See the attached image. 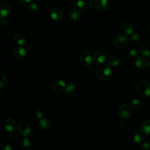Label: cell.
<instances>
[{
	"label": "cell",
	"instance_id": "cell-1",
	"mask_svg": "<svg viewBox=\"0 0 150 150\" xmlns=\"http://www.w3.org/2000/svg\"><path fill=\"white\" fill-rule=\"evenodd\" d=\"M96 75L101 80H107L111 77L112 70L108 64H102L97 68Z\"/></svg>",
	"mask_w": 150,
	"mask_h": 150
},
{
	"label": "cell",
	"instance_id": "cell-2",
	"mask_svg": "<svg viewBox=\"0 0 150 150\" xmlns=\"http://www.w3.org/2000/svg\"><path fill=\"white\" fill-rule=\"evenodd\" d=\"M136 92L142 97L150 96V83L146 80L138 81L135 85Z\"/></svg>",
	"mask_w": 150,
	"mask_h": 150
},
{
	"label": "cell",
	"instance_id": "cell-3",
	"mask_svg": "<svg viewBox=\"0 0 150 150\" xmlns=\"http://www.w3.org/2000/svg\"><path fill=\"white\" fill-rule=\"evenodd\" d=\"M129 40V38L125 33H117L113 39V43L117 48L121 49L127 46Z\"/></svg>",
	"mask_w": 150,
	"mask_h": 150
},
{
	"label": "cell",
	"instance_id": "cell-4",
	"mask_svg": "<svg viewBox=\"0 0 150 150\" xmlns=\"http://www.w3.org/2000/svg\"><path fill=\"white\" fill-rule=\"evenodd\" d=\"M19 133L23 137H28L31 132V127L29 123L25 121H20L17 127Z\"/></svg>",
	"mask_w": 150,
	"mask_h": 150
},
{
	"label": "cell",
	"instance_id": "cell-5",
	"mask_svg": "<svg viewBox=\"0 0 150 150\" xmlns=\"http://www.w3.org/2000/svg\"><path fill=\"white\" fill-rule=\"evenodd\" d=\"M131 107L127 104H124L121 105L118 110V114L119 117L124 120L128 118L131 116Z\"/></svg>",
	"mask_w": 150,
	"mask_h": 150
},
{
	"label": "cell",
	"instance_id": "cell-6",
	"mask_svg": "<svg viewBox=\"0 0 150 150\" xmlns=\"http://www.w3.org/2000/svg\"><path fill=\"white\" fill-rule=\"evenodd\" d=\"M79 60L81 65L88 66L92 62V58L90 53L87 50H82L79 55Z\"/></svg>",
	"mask_w": 150,
	"mask_h": 150
},
{
	"label": "cell",
	"instance_id": "cell-7",
	"mask_svg": "<svg viewBox=\"0 0 150 150\" xmlns=\"http://www.w3.org/2000/svg\"><path fill=\"white\" fill-rule=\"evenodd\" d=\"M27 53L26 49L22 46L16 47L12 51V56L15 60H21L23 59Z\"/></svg>",
	"mask_w": 150,
	"mask_h": 150
},
{
	"label": "cell",
	"instance_id": "cell-8",
	"mask_svg": "<svg viewBox=\"0 0 150 150\" xmlns=\"http://www.w3.org/2000/svg\"><path fill=\"white\" fill-rule=\"evenodd\" d=\"M110 0H94V5L98 12H104L110 6Z\"/></svg>",
	"mask_w": 150,
	"mask_h": 150
},
{
	"label": "cell",
	"instance_id": "cell-9",
	"mask_svg": "<svg viewBox=\"0 0 150 150\" xmlns=\"http://www.w3.org/2000/svg\"><path fill=\"white\" fill-rule=\"evenodd\" d=\"M4 126L5 129L8 132L12 133L16 130L18 125L16 124V121L13 118H8L5 120Z\"/></svg>",
	"mask_w": 150,
	"mask_h": 150
},
{
	"label": "cell",
	"instance_id": "cell-10",
	"mask_svg": "<svg viewBox=\"0 0 150 150\" xmlns=\"http://www.w3.org/2000/svg\"><path fill=\"white\" fill-rule=\"evenodd\" d=\"M135 66L139 70H143L145 67L150 68V62L147 61L144 57H138L135 60Z\"/></svg>",
	"mask_w": 150,
	"mask_h": 150
},
{
	"label": "cell",
	"instance_id": "cell-11",
	"mask_svg": "<svg viewBox=\"0 0 150 150\" xmlns=\"http://www.w3.org/2000/svg\"><path fill=\"white\" fill-rule=\"evenodd\" d=\"M83 15V13L79 8H74L71 9L69 13V18L71 21L77 22L79 21Z\"/></svg>",
	"mask_w": 150,
	"mask_h": 150
},
{
	"label": "cell",
	"instance_id": "cell-12",
	"mask_svg": "<svg viewBox=\"0 0 150 150\" xmlns=\"http://www.w3.org/2000/svg\"><path fill=\"white\" fill-rule=\"evenodd\" d=\"M93 60L94 61L98 64H103L104 63L107 59L106 54L104 52L101 50L96 51L93 54Z\"/></svg>",
	"mask_w": 150,
	"mask_h": 150
},
{
	"label": "cell",
	"instance_id": "cell-13",
	"mask_svg": "<svg viewBox=\"0 0 150 150\" xmlns=\"http://www.w3.org/2000/svg\"><path fill=\"white\" fill-rule=\"evenodd\" d=\"M66 84L64 81L59 80L54 81L52 85V89L56 93H62L65 90Z\"/></svg>",
	"mask_w": 150,
	"mask_h": 150
},
{
	"label": "cell",
	"instance_id": "cell-14",
	"mask_svg": "<svg viewBox=\"0 0 150 150\" xmlns=\"http://www.w3.org/2000/svg\"><path fill=\"white\" fill-rule=\"evenodd\" d=\"M140 54L145 58L150 57V41L144 42L140 48Z\"/></svg>",
	"mask_w": 150,
	"mask_h": 150
},
{
	"label": "cell",
	"instance_id": "cell-15",
	"mask_svg": "<svg viewBox=\"0 0 150 150\" xmlns=\"http://www.w3.org/2000/svg\"><path fill=\"white\" fill-rule=\"evenodd\" d=\"M50 16L52 20L59 21L62 19L63 16V13L60 9L54 8L50 12Z\"/></svg>",
	"mask_w": 150,
	"mask_h": 150
},
{
	"label": "cell",
	"instance_id": "cell-16",
	"mask_svg": "<svg viewBox=\"0 0 150 150\" xmlns=\"http://www.w3.org/2000/svg\"><path fill=\"white\" fill-rule=\"evenodd\" d=\"M93 0H77V6L83 10H88L92 7Z\"/></svg>",
	"mask_w": 150,
	"mask_h": 150
},
{
	"label": "cell",
	"instance_id": "cell-17",
	"mask_svg": "<svg viewBox=\"0 0 150 150\" xmlns=\"http://www.w3.org/2000/svg\"><path fill=\"white\" fill-rule=\"evenodd\" d=\"M11 11V6L8 4L2 3L0 4V18L7 16Z\"/></svg>",
	"mask_w": 150,
	"mask_h": 150
},
{
	"label": "cell",
	"instance_id": "cell-18",
	"mask_svg": "<svg viewBox=\"0 0 150 150\" xmlns=\"http://www.w3.org/2000/svg\"><path fill=\"white\" fill-rule=\"evenodd\" d=\"M141 131L144 135L150 134V120H144L140 126Z\"/></svg>",
	"mask_w": 150,
	"mask_h": 150
},
{
	"label": "cell",
	"instance_id": "cell-19",
	"mask_svg": "<svg viewBox=\"0 0 150 150\" xmlns=\"http://www.w3.org/2000/svg\"><path fill=\"white\" fill-rule=\"evenodd\" d=\"M13 39L15 42L20 46H23L26 43V39L25 36L19 33H16L13 36Z\"/></svg>",
	"mask_w": 150,
	"mask_h": 150
},
{
	"label": "cell",
	"instance_id": "cell-20",
	"mask_svg": "<svg viewBox=\"0 0 150 150\" xmlns=\"http://www.w3.org/2000/svg\"><path fill=\"white\" fill-rule=\"evenodd\" d=\"M123 30L126 35H132L134 32V27L133 25L129 22H125L123 24Z\"/></svg>",
	"mask_w": 150,
	"mask_h": 150
},
{
	"label": "cell",
	"instance_id": "cell-21",
	"mask_svg": "<svg viewBox=\"0 0 150 150\" xmlns=\"http://www.w3.org/2000/svg\"><path fill=\"white\" fill-rule=\"evenodd\" d=\"M52 125L51 121L47 117H43L40 119L39 121V125L40 127L45 129H47L50 128Z\"/></svg>",
	"mask_w": 150,
	"mask_h": 150
},
{
	"label": "cell",
	"instance_id": "cell-22",
	"mask_svg": "<svg viewBox=\"0 0 150 150\" xmlns=\"http://www.w3.org/2000/svg\"><path fill=\"white\" fill-rule=\"evenodd\" d=\"M108 64L112 66H117L121 63L120 59L116 56H112L108 59Z\"/></svg>",
	"mask_w": 150,
	"mask_h": 150
},
{
	"label": "cell",
	"instance_id": "cell-23",
	"mask_svg": "<svg viewBox=\"0 0 150 150\" xmlns=\"http://www.w3.org/2000/svg\"><path fill=\"white\" fill-rule=\"evenodd\" d=\"M76 88V84L74 82H69L66 87L64 92L66 94H71Z\"/></svg>",
	"mask_w": 150,
	"mask_h": 150
},
{
	"label": "cell",
	"instance_id": "cell-24",
	"mask_svg": "<svg viewBox=\"0 0 150 150\" xmlns=\"http://www.w3.org/2000/svg\"><path fill=\"white\" fill-rule=\"evenodd\" d=\"M130 105H131V107L132 108H133L134 109L138 110L142 107V102L139 100L135 98V99H133L130 102Z\"/></svg>",
	"mask_w": 150,
	"mask_h": 150
},
{
	"label": "cell",
	"instance_id": "cell-25",
	"mask_svg": "<svg viewBox=\"0 0 150 150\" xmlns=\"http://www.w3.org/2000/svg\"><path fill=\"white\" fill-rule=\"evenodd\" d=\"M144 141V136L141 133H137L134 137V141L137 144H141Z\"/></svg>",
	"mask_w": 150,
	"mask_h": 150
},
{
	"label": "cell",
	"instance_id": "cell-26",
	"mask_svg": "<svg viewBox=\"0 0 150 150\" xmlns=\"http://www.w3.org/2000/svg\"><path fill=\"white\" fill-rule=\"evenodd\" d=\"M28 9L29 12L32 13H36L39 11V6L36 4L32 3L28 5Z\"/></svg>",
	"mask_w": 150,
	"mask_h": 150
},
{
	"label": "cell",
	"instance_id": "cell-27",
	"mask_svg": "<svg viewBox=\"0 0 150 150\" xmlns=\"http://www.w3.org/2000/svg\"><path fill=\"white\" fill-rule=\"evenodd\" d=\"M7 79L5 74L4 73L0 72V88L5 87L6 84Z\"/></svg>",
	"mask_w": 150,
	"mask_h": 150
},
{
	"label": "cell",
	"instance_id": "cell-28",
	"mask_svg": "<svg viewBox=\"0 0 150 150\" xmlns=\"http://www.w3.org/2000/svg\"><path fill=\"white\" fill-rule=\"evenodd\" d=\"M128 55L130 59H137L138 57L139 52L135 49H132L129 51Z\"/></svg>",
	"mask_w": 150,
	"mask_h": 150
},
{
	"label": "cell",
	"instance_id": "cell-29",
	"mask_svg": "<svg viewBox=\"0 0 150 150\" xmlns=\"http://www.w3.org/2000/svg\"><path fill=\"white\" fill-rule=\"evenodd\" d=\"M30 141L27 137H25L23 139V140L22 141V142H21L22 147L23 149H25L28 148L30 146Z\"/></svg>",
	"mask_w": 150,
	"mask_h": 150
},
{
	"label": "cell",
	"instance_id": "cell-30",
	"mask_svg": "<svg viewBox=\"0 0 150 150\" xmlns=\"http://www.w3.org/2000/svg\"><path fill=\"white\" fill-rule=\"evenodd\" d=\"M140 39V36L138 33H133L132 35H131L129 38V40L134 42H137Z\"/></svg>",
	"mask_w": 150,
	"mask_h": 150
},
{
	"label": "cell",
	"instance_id": "cell-31",
	"mask_svg": "<svg viewBox=\"0 0 150 150\" xmlns=\"http://www.w3.org/2000/svg\"><path fill=\"white\" fill-rule=\"evenodd\" d=\"M35 115L36 116V117L39 119H41L43 117V112L40 110H38L35 111Z\"/></svg>",
	"mask_w": 150,
	"mask_h": 150
},
{
	"label": "cell",
	"instance_id": "cell-32",
	"mask_svg": "<svg viewBox=\"0 0 150 150\" xmlns=\"http://www.w3.org/2000/svg\"><path fill=\"white\" fill-rule=\"evenodd\" d=\"M142 149L143 150H150V143L144 142L142 145Z\"/></svg>",
	"mask_w": 150,
	"mask_h": 150
},
{
	"label": "cell",
	"instance_id": "cell-33",
	"mask_svg": "<svg viewBox=\"0 0 150 150\" xmlns=\"http://www.w3.org/2000/svg\"><path fill=\"white\" fill-rule=\"evenodd\" d=\"M1 150H12V148L9 145H4L1 147Z\"/></svg>",
	"mask_w": 150,
	"mask_h": 150
},
{
	"label": "cell",
	"instance_id": "cell-34",
	"mask_svg": "<svg viewBox=\"0 0 150 150\" xmlns=\"http://www.w3.org/2000/svg\"><path fill=\"white\" fill-rule=\"evenodd\" d=\"M18 1V2H19L22 5H26L28 4H29L32 0H16Z\"/></svg>",
	"mask_w": 150,
	"mask_h": 150
},
{
	"label": "cell",
	"instance_id": "cell-35",
	"mask_svg": "<svg viewBox=\"0 0 150 150\" xmlns=\"http://www.w3.org/2000/svg\"><path fill=\"white\" fill-rule=\"evenodd\" d=\"M148 30H149V31L150 32V21H149V23H148Z\"/></svg>",
	"mask_w": 150,
	"mask_h": 150
},
{
	"label": "cell",
	"instance_id": "cell-36",
	"mask_svg": "<svg viewBox=\"0 0 150 150\" xmlns=\"http://www.w3.org/2000/svg\"><path fill=\"white\" fill-rule=\"evenodd\" d=\"M1 1H7V0H1Z\"/></svg>",
	"mask_w": 150,
	"mask_h": 150
},
{
	"label": "cell",
	"instance_id": "cell-37",
	"mask_svg": "<svg viewBox=\"0 0 150 150\" xmlns=\"http://www.w3.org/2000/svg\"><path fill=\"white\" fill-rule=\"evenodd\" d=\"M0 95H1V92H0Z\"/></svg>",
	"mask_w": 150,
	"mask_h": 150
}]
</instances>
